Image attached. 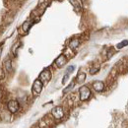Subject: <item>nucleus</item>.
Returning <instances> with one entry per match:
<instances>
[{
	"label": "nucleus",
	"instance_id": "f257e3e1",
	"mask_svg": "<svg viewBox=\"0 0 128 128\" xmlns=\"http://www.w3.org/2000/svg\"><path fill=\"white\" fill-rule=\"evenodd\" d=\"M92 95V92L88 86H82L79 89V100L82 102L88 100Z\"/></svg>",
	"mask_w": 128,
	"mask_h": 128
},
{
	"label": "nucleus",
	"instance_id": "f03ea898",
	"mask_svg": "<svg viewBox=\"0 0 128 128\" xmlns=\"http://www.w3.org/2000/svg\"><path fill=\"white\" fill-rule=\"evenodd\" d=\"M64 114H65V112H64V108L62 106H55L51 110V115L53 116V118L55 120L62 119L64 117Z\"/></svg>",
	"mask_w": 128,
	"mask_h": 128
},
{
	"label": "nucleus",
	"instance_id": "7ed1b4c3",
	"mask_svg": "<svg viewBox=\"0 0 128 128\" xmlns=\"http://www.w3.org/2000/svg\"><path fill=\"white\" fill-rule=\"evenodd\" d=\"M20 110V104L16 100H10L7 102V110L10 113H16Z\"/></svg>",
	"mask_w": 128,
	"mask_h": 128
},
{
	"label": "nucleus",
	"instance_id": "20e7f679",
	"mask_svg": "<svg viewBox=\"0 0 128 128\" xmlns=\"http://www.w3.org/2000/svg\"><path fill=\"white\" fill-rule=\"evenodd\" d=\"M51 77H52V75H51V71H50L48 68H46V69H44V70L42 71V73L40 74L38 79L42 81V84L44 85V84H48V82L50 81Z\"/></svg>",
	"mask_w": 128,
	"mask_h": 128
},
{
	"label": "nucleus",
	"instance_id": "39448f33",
	"mask_svg": "<svg viewBox=\"0 0 128 128\" xmlns=\"http://www.w3.org/2000/svg\"><path fill=\"white\" fill-rule=\"evenodd\" d=\"M42 88H44V84L40 80V79H36V80L32 84V92L34 96H38L42 91Z\"/></svg>",
	"mask_w": 128,
	"mask_h": 128
},
{
	"label": "nucleus",
	"instance_id": "423d86ee",
	"mask_svg": "<svg viewBox=\"0 0 128 128\" xmlns=\"http://www.w3.org/2000/svg\"><path fill=\"white\" fill-rule=\"evenodd\" d=\"M67 60H68V57H67L65 54H60V55L55 59L54 64H55L56 67L61 68V67H63L64 65L67 63Z\"/></svg>",
	"mask_w": 128,
	"mask_h": 128
},
{
	"label": "nucleus",
	"instance_id": "0eeeda50",
	"mask_svg": "<svg viewBox=\"0 0 128 128\" xmlns=\"http://www.w3.org/2000/svg\"><path fill=\"white\" fill-rule=\"evenodd\" d=\"M92 86H93V89L98 93H100L104 90V83L102 81H95Z\"/></svg>",
	"mask_w": 128,
	"mask_h": 128
},
{
	"label": "nucleus",
	"instance_id": "6e6552de",
	"mask_svg": "<svg viewBox=\"0 0 128 128\" xmlns=\"http://www.w3.org/2000/svg\"><path fill=\"white\" fill-rule=\"evenodd\" d=\"M80 42H81V40L79 38H73V40H70V42H69V44H68V48H70L71 50H75L76 48L80 46Z\"/></svg>",
	"mask_w": 128,
	"mask_h": 128
},
{
	"label": "nucleus",
	"instance_id": "1a4fd4ad",
	"mask_svg": "<svg viewBox=\"0 0 128 128\" xmlns=\"http://www.w3.org/2000/svg\"><path fill=\"white\" fill-rule=\"evenodd\" d=\"M44 121H46V123L48 124L49 127H53L54 126V124H55V121H54V118H53V116L51 115V114H48V115H46L44 118H42Z\"/></svg>",
	"mask_w": 128,
	"mask_h": 128
},
{
	"label": "nucleus",
	"instance_id": "9d476101",
	"mask_svg": "<svg viewBox=\"0 0 128 128\" xmlns=\"http://www.w3.org/2000/svg\"><path fill=\"white\" fill-rule=\"evenodd\" d=\"M116 75H117V70H116V68H113L112 70V72L110 73L108 77V84L113 83L116 79Z\"/></svg>",
	"mask_w": 128,
	"mask_h": 128
},
{
	"label": "nucleus",
	"instance_id": "9b49d317",
	"mask_svg": "<svg viewBox=\"0 0 128 128\" xmlns=\"http://www.w3.org/2000/svg\"><path fill=\"white\" fill-rule=\"evenodd\" d=\"M3 67H4V69L6 70V72H8V73H11V72H12L13 67H12V61H11L10 58H7V59L4 61Z\"/></svg>",
	"mask_w": 128,
	"mask_h": 128
},
{
	"label": "nucleus",
	"instance_id": "f8f14e48",
	"mask_svg": "<svg viewBox=\"0 0 128 128\" xmlns=\"http://www.w3.org/2000/svg\"><path fill=\"white\" fill-rule=\"evenodd\" d=\"M86 73H84V72H79L78 73V75H77V77H76V82L77 83H79V84H82V83H84L85 80H86Z\"/></svg>",
	"mask_w": 128,
	"mask_h": 128
},
{
	"label": "nucleus",
	"instance_id": "ddd939ff",
	"mask_svg": "<svg viewBox=\"0 0 128 128\" xmlns=\"http://www.w3.org/2000/svg\"><path fill=\"white\" fill-rule=\"evenodd\" d=\"M31 26H32V23H31L30 21H26V22L22 25V30L25 32H28L29 30L31 29Z\"/></svg>",
	"mask_w": 128,
	"mask_h": 128
},
{
	"label": "nucleus",
	"instance_id": "4468645a",
	"mask_svg": "<svg viewBox=\"0 0 128 128\" xmlns=\"http://www.w3.org/2000/svg\"><path fill=\"white\" fill-rule=\"evenodd\" d=\"M70 1V3L72 4V6L74 7V9L76 10V11H80L81 10V5H80V3L77 1V0H69Z\"/></svg>",
	"mask_w": 128,
	"mask_h": 128
},
{
	"label": "nucleus",
	"instance_id": "2eb2a0df",
	"mask_svg": "<svg viewBox=\"0 0 128 128\" xmlns=\"http://www.w3.org/2000/svg\"><path fill=\"white\" fill-rule=\"evenodd\" d=\"M38 126L40 128H51L49 127L48 124L46 123V121L44 120V119H40V121H38Z\"/></svg>",
	"mask_w": 128,
	"mask_h": 128
},
{
	"label": "nucleus",
	"instance_id": "dca6fc26",
	"mask_svg": "<svg viewBox=\"0 0 128 128\" xmlns=\"http://www.w3.org/2000/svg\"><path fill=\"white\" fill-rule=\"evenodd\" d=\"M98 71H100V66H98V65L93 66V67L90 69V74L94 75V74H96V72H98Z\"/></svg>",
	"mask_w": 128,
	"mask_h": 128
},
{
	"label": "nucleus",
	"instance_id": "f3484780",
	"mask_svg": "<svg viewBox=\"0 0 128 128\" xmlns=\"http://www.w3.org/2000/svg\"><path fill=\"white\" fill-rule=\"evenodd\" d=\"M74 86H75V81H73V82H71V84L69 85V86H67L65 89H64L63 93H67V92H69L70 90H72L73 88H74Z\"/></svg>",
	"mask_w": 128,
	"mask_h": 128
},
{
	"label": "nucleus",
	"instance_id": "a211bd4d",
	"mask_svg": "<svg viewBox=\"0 0 128 128\" xmlns=\"http://www.w3.org/2000/svg\"><path fill=\"white\" fill-rule=\"evenodd\" d=\"M128 46V40H123V42H121L120 44H118L116 46V48L117 49H120V48H124V46Z\"/></svg>",
	"mask_w": 128,
	"mask_h": 128
},
{
	"label": "nucleus",
	"instance_id": "6ab92c4d",
	"mask_svg": "<svg viewBox=\"0 0 128 128\" xmlns=\"http://www.w3.org/2000/svg\"><path fill=\"white\" fill-rule=\"evenodd\" d=\"M74 69H75V66H73V65H71V66H69V67L67 68V70H66V73H68V74H70L71 72H73V71H74Z\"/></svg>",
	"mask_w": 128,
	"mask_h": 128
},
{
	"label": "nucleus",
	"instance_id": "aec40b11",
	"mask_svg": "<svg viewBox=\"0 0 128 128\" xmlns=\"http://www.w3.org/2000/svg\"><path fill=\"white\" fill-rule=\"evenodd\" d=\"M19 46H20V44H19V42H17L16 44H14V46L12 48V52H13V54H16L17 48H19Z\"/></svg>",
	"mask_w": 128,
	"mask_h": 128
},
{
	"label": "nucleus",
	"instance_id": "412c9836",
	"mask_svg": "<svg viewBox=\"0 0 128 128\" xmlns=\"http://www.w3.org/2000/svg\"><path fill=\"white\" fill-rule=\"evenodd\" d=\"M68 79H69V74L66 73V74L64 75L63 79H62V84H66V82L68 81Z\"/></svg>",
	"mask_w": 128,
	"mask_h": 128
},
{
	"label": "nucleus",
	"instance_id": "4be33fe9",
	"mask_svg": "<svg viewBox=\"0 0 128 128\" xmlns=\"http://www.w3.org/2000/svg\"><path fill=\"white\" fill-rule=\"evenodd\" d=\"M4 79V71L3 69H0V80Z\"/></svg>",
	"mask_w": 128,
	"mask_h": 128
},
{
	"label": "nucleus",
	"instance_id": "5701e85b",
	"mask_svg": "<svg viewBox=\"0 0 128 128\" xmlns=\"http://www.w3.org/2000/svg\"><path fill=\"white\" fill-rule=\"evenodd\" d=\"M2 48H3V42L0 44V56H1V52H2Z\"/></svg>",
	"mask_w": 128,
	"mask_h": 128
},
{
	"label": "nucleus",
	"instance_id": "b1692460",
	"mask_svg": "<svg viewBox=\"0 0 128 128\" xmlns=\"http://www.w3.org/2000/svg\"><path fill=\"white\" fill-rule=\"evenodd\" d=\"M32 128H40V127H38V125H34V126H32Z\"/></svg>",
	"mask_w": 128,
	"mask_h": 128
},
{
	"label": "nucleus",
	"instance_id": "393cba45",
	"mask_svg": "<svg viewBox=\"0 0 128 128\" xmlns=\"http://www.w3.org/2000/svg\"><path fill=\"white\" fill-rule=\"evenodd\" d=\"M1 32H2V28H0V34H1Z\"/></svg>",
	"mask_w": 128,
	"mask_h": 128
}]
</instances>
